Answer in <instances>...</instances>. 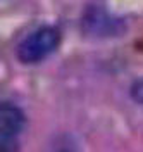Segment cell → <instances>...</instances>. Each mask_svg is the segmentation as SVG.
Segmentation results:
<instances>
[{"label":"cell","instance_id":"277c9868","mask_svg":"<svg viewBox=\"0 0 143 152\" xmlns=\"http://www.w3.org/2000/svg\"><path fill=\"white\" fill-rule=\"evenodd\" d=\"M48 152H79V151H78V147L74 145V142H73L71 138H67V137H59V138H55V140L52 142Z\"/></svg>","mask_w":143,"mask_h":152},{"label":"cell","instance_id":"7a4b0ae2","mask_svg":"<svg viewBox=\"0 0 143 152\" xmlns=\"http://www.w3.org/2000/svg\"><path fill=\"white\" fill-rule=\"evenodd\" d=\"M126 29L128 24L123 18L115 16L100 5H90L81 18V31L88 38H95V40L117 38L124 35Z\"/></svg>","mask_w":143,"mask_h":152},{"label":"cell","instance_id":"5b68a950","mask_svg":"<svg viewBox=\"0 0 143 152\" xmlns=\"http://www.w3.org/2000/svg\"><path fill=\"white\" fill-rule=\"evenodd\" d=\"M129 95H131V99L134 102L143 104V78H138V80L133 81V85L129 88Z\"/></svg>","mask_w":143,"mask_h":152},{"label":"cell","instance_id":"3957f363","mask_svg":"<svg viewBox=\"0 0 143 152\" xmlns=\"http://www.w3.org/2000/svg\"><path fill=\"white\" fill-rule=\"evenodd\" d=\"M26 124V116L21 107L14 102H2L0 105V151L2 152H17L19 137Z\"/></svg>","mask_w":143,"mask_h":152},{"label":"cell","instance_id":"6da1fadb","mask_svg":"<svg viewBox=\"0 0 143 152\" xmlns=\"http://www.w3.org/2000/svg\"><path fill=\"white\" fill-rule=\"evenodd\" d=\"M60 43V31L55 26H40L19 42L16 57L23 64H36L57 50Z\"/></svg>","mask_w":143,"mask_h":152}]
</instances>
